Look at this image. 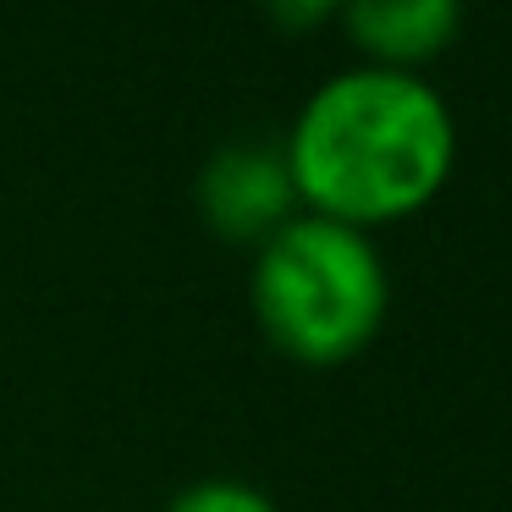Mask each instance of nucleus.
<instances>
[{
  "label": "nucleus",
  "mask_w": 512,
  "mask_h": 512,
  "mask_svg": "<svg viewBox=\"0 0 512 512\" xmlns=\"http://www.w3.org/2000/svg\"><path fill=\"white\" fill-rule=\"evenodd\" d=\"M166 512H281V507L248 479H199V485L177 490Z\"/></svg>",
  "instance_id": "obj_5"
},
{
  "label": "nucleus",
  "mask_w": 512,
  "mask_h": 512,
  "mask_svg": "<svg viewBox=\"0 0 512 512\" xmlns=\"http://www.w3.org/2000/svg\"><path fill=\"white\" fill-rule=\"evenodd\" d=\"M199 215L221 243L259 248L298 215V188L281 144H226L199 171Z\"/></svg>",
  "instance_id": "obj_3"
},
{
  "label": "nucleus",
  "mask_w": 512,
  "mask_h": 512,
  "mask_svg": "<svg viewBox=\"0 0 512 512\" xmlns=\"http://www.w3.org/2000/svg\"><path fill=\"white\" fill-rule=\"evenodd\" d=\"M259 12L281 34H320L342 17V0H259Z\"/></svg>",
  "instance_id": "obj_6"
},
{
  "label": "nucleus",
  "mask_w": 512,
  "mask_h": 512,
  "mask_svg": "<svg viewBox=\"0 0 512 512\" xmlns=\"http://www.w3.org/2000/svg\"><path fill=\"white\" fill-rule=\"evenodd\" d=\"M281 155L303 215L375 237L446 193L457 171V116L424 72L358 61L298 105Z\"/></svg>",
  "instance_id": "obj_1"
},
{
  "label": "nucleus",
  "mask_w": 512,
  "mask_h": 512,
  "mask_svg": "<svg viewBox=\"0 0 512 512\" xmlns=\"http://www.w3.org/2000/svg\"><path fill=\"white\" fill-rule=\"evenodd\" d=\"M248 303L281 358L336 369L380 336L391 309V270L369 232L325 215H292L254 248Z\"/></svg>",
  "instance_id": "obj_2"
},
{
  "label": "nucleus",
  "mask_w": 512,
  "mask_h": 512,
  "mask_svg": "<svg viewBox=\"0 0 512 512\" xmlns=\"http://www.w3.org/2000/svg\"><path fill=\"white\" fill-rule=\"evenodd\" d=\"M336 23L364 67L424 72L463 34V0H342Z\"/></svg>",
  "instance_id": "obj_4"
}]
</instances>
